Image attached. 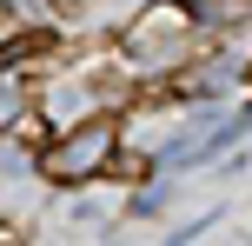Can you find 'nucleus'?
Masks as SVG:
<instances>
[{
  "label": "nucleus",
  "instance_id": "obj_4",
  "mask_svg": "<svg viewBox=\"0 0 252 246\" xmlns=\"http://www.w3.org/2000/svg\"><path fill=\"white\" fill-rule=\"evenodd\" d=\"M20 106H27V100H20V87H0V133L20 120Z\"/></svg>",
  "mask_w": 252,
  "mask_h": 246
},
{
  "label": "nucleus",
  "instance_id": "obj_2",
  "mask_svg": "<svg viewBox=\"0 0 252 246\" xmlns=\"http://www.w3.org/2000/svg\"><path fill=\"white\" fill-rule=\"evenodd\" d=\"M113 167H120V127L100 120V113L60 127L40 146V173H47L53 186H87V180H100V173H113Z\"/></svg>",
  "mask_w": 252,
  "mask_h": 246
},
{
  "label": "nucleus",
  "instance_id": "obj_3",
  "mask_svg": "<svg viewBox=\"0 0 252 246\" xmlns=\"http://www.w3.org/2000/svg\"><path fill=\"white\" fill-rule=\"evenodd\" d=\"M40 113H47V120H60V127H73V120H87V113H93V100H87L80 87H60L47 106H40Z\"/></svg>",
  "mask_w": 252,
  "mask_h": 246
},
{
  "label": "nucleus",
  "instance_id": "obj_1",
  "mask_svg": "<svg viewBox=\"0 0 252 246\" xmlns=\"http://www.w3.org/2000/svg\"><path fill=\"white\" fill-rule=\"evenodd\" d=\"M199 40H206L199 7H186V0H146L120 34V60L139 80H166V73H186L192 67Z\"/></svg>",
  "mask_w": 252,
  "mask_h": 246
}]
</instances>
